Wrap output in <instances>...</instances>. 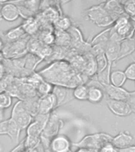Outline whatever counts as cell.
Returning <instances> with one entry per match:
<instances>
[{
	"mask_svg": "<svg viewBox=\"0 0 135 152\" xmlns=\"http://www.w3.org/2000/svg\"><path fill=\"white\" fill-rule=\"evenodd\" d=\"M52 89H53V86L52 84L43 80L36 88L37 96L38 97H42L46 95L50 94H52Z\"/></svg>",
	"mask_w": 135,
	"mask_h": 152,
	"instance_id": "d4e9b609",
	"label": "cell"
},
{
	"mask_svg": "<svg viewBox=\"0 0 135 152\" xmlns=\"http://www.w3.org/2000/svg\"><path fill=\"white\" fill-rule=\"evenodd\" d=\"M2 121V118H0V121Z\"/></svg>",
	"mask_w": 135,
	"mask_h": 152,
	"instance_id": "ee69618b",
	"label": "cell"
},
{
	"mask_svg": "<svg viewBox=\"0 0 135 152\" xmlns=\"http://www.w3.org/2000/svg\"><path fill=\"white\" fill-rule=\"evenodd\" d=\"M21 129L16 124L13 120L9 118L7 120V135H8L10 140L14 143H18L19 142V138L21 134Z\"/></svg>",
	"mask_w": 135,
	"mask_h": 152,
	"instance_id": "ffe728a7",
	"label": "cell"
},
{
	"mask_svg": "<svg viewBox=\"0 0 135 152\" xmlns=\"http://www.w3.org/2000/svg\"><path fill=\"white\" fill-rule=\"evenodd\" d=\"M63 126V121L60 119L57 113L52 112L50 113L46 125L43 131L41 136L49 140H51L53 137L59 135V132Z\"/></svg>",
	"mask_w": 135,
	"mask_h": 152,
	"instance_id": "8992f818",
	"label": "cell"
},
{
	"mask_svg": "<svg viewBox=\"0 0 135 152\" xmlns=\"http://www.w3.org/2000/svg\"><path fill=\"white\" fill-rule=\"evenodd\" d=\"M1 7H2V3L0 2V10H1Z\"/></svg>",
	"mask_w": 135,
	"mask_h": 152,
	"instance_id": "7bdbcfd3",
	"label": "cell"
},
{
	"mask_svg": "<svg viewBox=\"0 0 135 152\" xmlns=\"http://www.w3.org/2000/svg\"><path fill=\"white\" fill-rule=\"evenodd\" d=\"M131 109H132V112L135 113V105H131Z\"/></svg>",
	"mask_w": 135,
	"mask_h": 152,
	"instance_id": "ab89813d",
	"label": "cell"
},
{
	"mask_svg": "<svg viewBox=\"0 0 135 152\" xmlns=\"http://www.w3.org/2000/svg\"><path fill=\"white\" fill-rule=\"evenodd\" d=\"M126 102L131 105H135V91L134 92H130V96Z\"/></svg>",
	"mask_w": 135,
	"mask_h": 152,
	"instance_id": "836d02e7",
	"label": "cell"
},
{
	"mask_svg": "<svg viewBox=\"0 0 135 152\" xmlns=\"http://www.w3.org/2000/svg\"><path fill=\"white\" fill-rule=\"evenodd\" d=\"M21 152H38L37 149H29V150H23Z\"/></svg>",
	"mask_w": 135,
	"mask_h": 152,
	"instance_id": "f35d334b",
	"label": "cell"
},
{
	"mask_svg": "<svg viewBox=\"0 0 135 152\" xmlns=\"http://www.w3.org/2000/svg\"><path fill=\"white\" fill-rule=\"evenodd\" d=\"M119 45H120V42L112 40V39H110L109 41L106 45L104 53L107 57L108 64L111 65H112V64L117 61L118 59L119 53Z\"/></svg>",
	"mask_w": 135,
	"mask_h": 152,
	"instance_id": "9a60e30c",
	"label": "cell"
},
{
	"mask_svg": "<svg viewBox=\"0 0 135 152\" xmlns=\"http://www.w3.org/2000/svg\"><path fill=\"white\" fill-rule=\"evenodd\" d=\"M131 18V21H135V16H134V17H131V18Z\"/></svg>",
	"mask_w": 135,
	"mask_h": 152,
	"instance_id": "60d3db41",
	"label": "cell"
},
{
	"mask_svg": "<svg viewBox=\"0 0 135 152\" xmlns=\"http://www.w3.org/2000/svg\"><path fill=\"white\" fill-rule=\"evenodd\" d=\"M126 80V75L124 71H114L111 72L110 75V83L114 86L122 87Z\"/></svg>",
	"mask_w": 135,
	"mask_h": 152,
	"instance_id": "603a6c76",
	"label": "cell"
},
{
	"mask_svg": "<svg viewBox=\"0 0 135 152\" xmlns=\"http://www.w3.org/2000/svg\"><path fill=\"white\" fill-rule=\"evenodd\" d=\"M88 86L86 84H81L77 86L72 90L73 98L79 101H88Z\"/></svg>",
	"mask_w": 135,
	"mask_h": 152,
	"instance_id": "cb8c5ba5",
	"label": "cell"
},
{
	"mask_svg": "<svg viewBox=\"0 0 135 152\" xmlns=\"http://www.w3.org/2000/svg\"><path fill=\"white\" fill-rule=\"evenodd\" d=\"M111 143L118 150H122L134 146L135 139L127 132H120L112 139Z\"/></svg>",
	"mask_w": 135,
	"mask_h": 152,
	"instance_id": "4fadbf2b",
	"label": "cell"
},
{
	"mask_svg": "<svg viewBox=\"0 0 135 152\" xmlns=\"http://www.w3.org/2000/svg\"><path fill=\"white\" fill-rule=\"evenodd\" d=\"M122 5L125 14L130 18L135 16V1L134 0H130V1H125V2H120Z\"/></svg>",
	"mask_w": 135,
	"mask_h": 152,
	"instance_id": "f546056e",
	"label": "cell"
},
{
	"mask_svg": "<svg viewBox=\"0 0 135 152\" xmlns=\"http://www.w3.org/2000/svg\"><path fill=\"white\" fill-rule=\"evenodd\" d=\"M87 18L100 27H107L114 25L117 19L105 10L103 3L92 6L85 11Z\"/></svg>",
	"mask_w": 135,
	"mask_h": 152,
	"instance_id": "7a4b0ae2",
	"label": "cell"
},
{
	"mask_svg": "<svg viewBox=\"0 0 135 152\" xmlns=\"http://www.w3.org/2000/svg\"><path fill=\"white\" fill-rule=\"evenodd\" d=\"M57 108V101L54 95L50 94L45 97H39L38 103V114H50Z\"/></svg>",
	"mask_w": 135,
	"mask_h": 152,
	"instance_id": "7c38bea8",
	"label": "cell"
},
{
	"mask_svg": "<svg viewBox=\"0 0 135 152\" xmlns=\"http://www.w3.org/2000/svg\"><path fill=\"white\" fill-rule=\"evenodd\" d=\"M54 24L60 31H65L69 29L72 25L70 19L67 17H59Z\"/></svg>",
	"mask_w": 135,
	"mask_h": 152,
	"instance_id": "f1b7e54d",
	"label": "cell"
},
{
	"mask_svg": "<svg viewBox=\"0 0 135 152\" xmlns=\"http://www.w3.org/2000/svg\"><path fill=\"white\" fill-rule=\"evenodd\" d=\"M119 152H135V146H131L125 149L119 150Z\"/></svg>",
	"mask_w": 135,
	"mask_h": 152,
	"instance_id": "d590c367",
	"label": "cell"
},
{
	"mask_svg": "<svg viewBox=\"0 0 135 152\" xmlns=\"http://www.w3.org/2000/svg\"><path fill=\"white\" fill-rule=\"evenodd\" d=\"M103 7L105 10L109 13L111 15L114 16L116 18H119V17L125 15V12L122 5L121 2H118V1H107V2H103Z\"/></svg>",
	"mask_w": 135,
	"mask_h": 152,
	"instance_id": "2e32d148",
	"label": "cell"
},
{
	"mask_svg": "<svg viewBox=\"0 0 135 152\" xmlns=\"http://www.w3.org/2000/svg\"><path fill=\"white\" fill-rule=\"evenodd\" d=\"M43 80L52 84L63 87L75 88L83 84L80 75L76 72L71 64L64 60L53 62L49 66L38 72Z\"/></svg>",
	"mask_w": 135,
	"mask_h": 152,
	"instance_id": "6da1fadb",
	"label": "cell"
},
{
	"mask_svg": "<svg viewBox=\"0 0 135 152\" xmlns=\"http://www.w3.org/2000/svg\"><path fill=\"white\" fill-rule=\"evenodd\" d=\"M24 150V146H23V140L20 142V144H18V146L14 147V149H12L11 151L10 152H19L21 151H23Z\"/></svg>",
	"mask_w": 135,
	"mask_h": 152,
	"instance_id": "e575fe53",
	"label": "cell"
},
{
	"mask_svg": "<svg viewBox=\"0 0 135 152\" xmlns=\"http://www.w3.org/2000/svg\"><path fill=\"white\" fill-rule=\"evenodd\" d=\"M27 43L28 41L23 38L20 40L8 42L2 50V54L7 59H18L23 56L27 52Z\"/></svg>",
	"mask_w": 135,
	"mask_h": 152,
	"instance_id": "5b68a950",
	"label": "cell"
},
{
	"mask_svg": "<svg viewBox=\"0 0 135 152\" xmlns=\"http://www.w3.org/2000/svg\"><path fill=\"white\" fill-rule=\"evenodd\" d=\"M126 78L135 81V63L130 64L124 71Z\"/></svg>",
	"mask_w": 135,
	"mask_h": 152,
	"instance_id": "4dcf8cb0",
	"label": "cell"
},
{
	"mask_svg": "<svg viewBox=\"0 0 135 152\" xmlns=\"http://www.w3.org/2000/svg\"><path fill=\"white\" fill-rule=\"evenodd\" d=\"M12 104V97L6 91L0 92V109H8Z\"/></svg>",
	"mask_w": 135,
	"mask_h": 152,
	"instance_id": "83f0119b",
	"label": "cell"
},
{
	"mask_svg": "<svg viewBox=\"0 0 135 152\" xmlns=\"http://www.w3.org/2000/svg\"><path fill=\"white\" fill-rule=\"evenodd\" d=\"M107 104L110 110L117 116H129L132 113L131 104L126 101L108 99L107 101Z\"/></svg>",
	"mask_w": 135,
	"mask_h": 152,
	"instance_id": "9c48e42d",
	"label": "cell"
},
{
	"mask_svg": "<svg viewBox=\"0 0 135 152\" xmlns=\"http://www.w3.org/2000/svg\"><path fill=\"white\" fill-rule=\"evenodd\" d=\"M103 97L104 92L100 83L99 86L92 85L88 86V101L91 103H99L102 101Z\"/></svg>",
	"mask_w": 135,
	"mask_h": 152,
	"instance_id": "ac0fdd59",
	"label": "cell"
},
{
	"mask_svg": "<svg viewBox=\"0 0 135 152\" xmlns=\"http://www.w3.org/2000/svg\"><path fill=\"white\" fill-rule=\"evenodd\" d=\"M40 40L41 42L42 43L43 45L49 46L50 45H52L55 42L56 40V37L53 33H52V31L47 30L45 29L43 32H41L40 34Z\"/></svg>",
	"mask_w": 135,
	"mask_h": 152,
	"instance_id": "4316f807",
	"label": "cell"
},
{
	"mask_svg": "<svg viewBox=\"0 0 135 152\" xmlns=\"http://www.w3.org/2000/svg\"><path fill=\"white\" fill-rule=\"evenodd\" d=\"M97 152H119V150L115 148L111 142H109L103 146Z\"/></svg>",
	"mask_w": 135,
	"mask_h": 152,
	"instance_id": "1f68e13d",
	"label": "cell"
},
{
	"mask_svg": "<svg viewBox=\"0 0 135 152\" xmlns=\"http://www.w3.org/2000/svg\"><path fill=\"white\" fill-rule=\"evenodd\" d=\"M26 35L23 28L21 27V26H19L7 31L5 33V37L7 38V40H9V42H14L23 38Z\"/></svg>",
	"mask_w": 135,
	"mask_h": 152,
	"instance_id": "7402d4cb",
	"label": "cell"
},
{
	"mask_svg": "<svg viewBox=\"0 0 135 152\" xmlns=\"http://www.w3.org/2000/svg\"><path fill=\"white\" fill-rule=\"evenodd\" d=\"M103 90L109 97V99L116 101H127L130 92L122 87H118L110 84H103Z\"/></svg>",
	"mask_w": 135,
	"mask_h": 152,
	"instance_id": "8fae6325",
	"label": "cell"
},
{
	"mask_svg": "<svg viewBox=\"0 0 135 152\" xmlns=\"http://www.w3.org/2000/svg\"><path fill=\"white\" fill-rule=\"evenodd\" d=\"M71 89L69 88L59 86H53L52 94L54 95L56 101H57V107L65 104L66 102H69L71 98Z\"/></svg>",
	"mask_w": 135,
	"mask_h": 152,
	"instance_id": "5bb4252c",
	"label": "cell"
},
{
	"mask_svg": "<svg viewBox=\"0 0 135 152\" xmlns=\"http://www.w3.org/2000/svg\"><path fill=\"white\" fill-rule=\"evenodd\" d=\"M10 119L16 123L21 130L26 129L33 121V116L29 113L24 106L23 102L19 100L14 104L11 111Z\"/></svg>",
	"mask_w": 135,
	"mask_h": 152,
	"instance_id": "277c9868",
	"label": "cell"
},
{
	"mask_svg": "<svg viewBox=\"0 0 135 152\" xmlns=\"http://www.w3.org/2000/svg\"><path fill=\"white\" fill-rule=\"evenodd\" d=\"M135 51V41L134 39H126L122 40L119 45V53L118 56V60L123 59L124 57L130 56Z\"/></svg>",
	"mask_w": 135,
	"mask_h": 152,
	"instance_id": "e0dca14e",
	"label": "cell"
},
{
	"mask_svg": "<svg viewBox=\"0 0 135 152\" xmlns=\"http://www.w3.org/2000/svg\"><path fill=\"white\" fill-rule=\"evenodd\" d=\"M112 33H113V27L111 26L95 36L91 42V46L93 47L96 45H106L111 37Z\"/></svg>",
	"mask_w": 135,
	"mask_h": 152,
	"instance_id": "d6986e66",
	"label": "cell"
},
{
	"mask_svg": "<svg viewBox=\"0 0 135 152\" xmlns=\"http://www.w3.org/2000/svg\"><path fill=\"white\" fill-rule=\"evenodd\" d=\"M113 136L107 133H95L91 135H88L77 142H73L72 145L77 148L98 151L99 150L107 143L112 142Z\"/></svg>",
	"mask_w": 135,
	"mask_h": 152,
	"instance_id": "3957f363",
	"label": "cell"
},
{
	"mask_svg": "<svg viewBox=\"0 0 135 152\" xmlns=\"http://www.w3.org/2000/svg\"><path fill=\"white\" fill-rule=\"evenodd\" d=\"M7 132V120L0 121V135H6Z\"/></svg>",
	"mask_w": 135,
	"mask_h": 152,
	"instance_id": "d6a6232c",
	"label": "cell"
},
{
	"mask_svg": "<svg viewBox=\"0 0 135 152\" xmlns=\"http://www.w3.org/2000/svg\"><path fill=\"white\" fill-rule=\"evenodd\" d=\"M72 145L69 137L59 134L50 140L49 149L51 152H71Z\"/></svg>",
	"mask_w": 135,
	"mask_h": 152,
	"instance_id": "ba28073f",
	"label": "cell"
},
{
	"mask_svg": "<svg viewBox=\"0 0 135 152\" xmlns=\"http://www.w3.org/2000/svg\"><path fill=\"white\" fill-rule=\"evenodd\" d=\"M4 47V43H3V40L1 37H0V52H2V48Z\"/></svg>",
	"mask_w": 135,
	"mask_h": 152,
	"instance_id": "74e56055",
	"label": "cell"
},
{
	"mask_svg": "<svg viewBox=\"0 0 135 152\" xmlns=\"http://www.w3.org/2000/svg\"><path fill=\"white\" fill-rule=\"evenodd\" d=\"M134 41H135V40H134Z\"/></svg>",
	"mask_w": 135,
	"mask_h": 152,
	"instance_id": "f6af8a7d",
	"label": "cell"
},
{
	"mask_svg": "<svg viewBox=\"0 0 135 152\" xmlns=\"http://www.w3.org/2000/svg\"><path fill=\"white\" fill-rule=\"evenodd\" d=\"M49 116L50 114H37L33 116V121L26 128V135L41 137Z\"/></svg>",
	"mask_w": 135,
	"mask_h": 152,
	"instance_id": "52a82bcc",
	"label": "cell"
},
{
	"mask_svg": "<svg viewBox=\"0 0 135 152\" xmlns=\"http://www.w3.org/2000/svg\"><path fill=\"white\" fill-rule=\"evenodd\" d=\"M21 27L23 28L26 34L29 35H33L38 33L40 27V24L38 19L34 17L30 18L25 19V21L21 24Z\"/></svg>",
	"mask_w": 135,
	"mask_h": 152,
	"instance_id": "44dd1931",
	"label": "cell"
},
{
	"mask_svg": "<svg viewBox=\"0 0 135 152\" xmlns=\"http://www.w3.org/2000/svg\"><path fill=\"white\" fill-rule=\"evenodd\" d=\"M132 39H134V40H135V28H134V34H133V37H132Z\"/></svg>",
	"mask_w": 135,
	"mask_h": 152,
	"instance_id": "b9f144b4",
	"label": "cell"
},
{
	"mask_svg": "<svg viewBox=\"0 0 135 152\" xmlns=\"http://www.w3.org/2000/svg\"><path fill=\"white\" fill-rule=\"evenodd\" d=\"M5 71V67L3 66V64L0 62V79L2 78V76H3V74H4Z\"/></svg>",
	"mask_w": 135,
	"mask_h": 152,
	"instance_id": "8d00e7d4",
	"label": "cell"
},
{
	"mask_svg": "<svg viewBox=\"0 0 135 152\" xmlns=\"http://www.w3.org/2000/svg\"><path fill=\"white\" fill-rule=\"evenodd\" d=\"M94 57H95V63H96L97 74H100L107 68L109 64H108V61H107V59L105 56L104 52H101V53L95 55Z\"/></svg>",
	"mask_w": 135,
	"mask_h": 152,
	"instance_id": "484cf974",
	"label": "cell"
},
{
	"mask_svg": "<svg viewBox=\"0 0 135 152\" xmlns=\"http://www.w3.org/2000/svg\"><path fill=\"white\" fill-rule=\"evenodd\" d=\"M2 3V7L0 10V16L6 21H17L20 17L18 7L13 2H0Z\"/></svg>",
	"mask_w": 135,
	"mask_h": 152,
	"instance_id": "30bf717a",
	"label": "cell"
}]
</instances>
